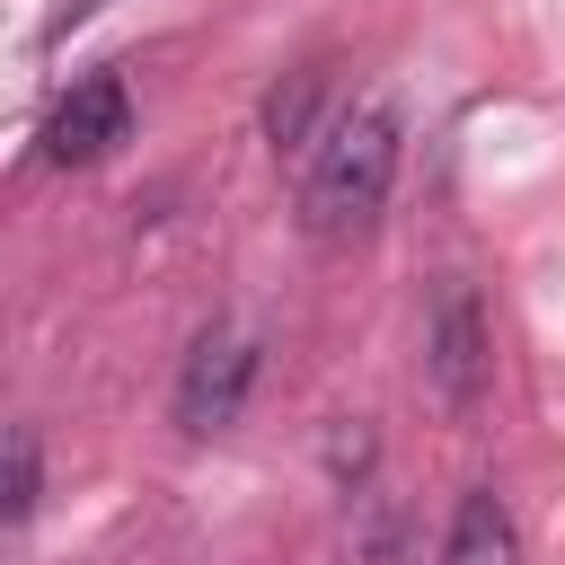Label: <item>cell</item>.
I'll list each match as a JSON object with an SVG mask.
<instances>
[{"mask_svg": "<svg viewBox=\"0 0 565 565\" xmlns=\"http://www.w3.org/2000/svg\"><path fill=\"white\" fill-rule=\"evenodd\" d=\"M247 388H256V335L212 327V335H194V353L177 371V424L185 433H230Z\"/></svg>", "mask_w": 565, "mask_h": 565, "instance_id": "obj_3", "label": "cell"}, {"mask_svg": "<svg viewBox=\"0 0 565 565\" xmlns=\"http://www.w3.org/2000/svg\"><path fill=\"white\" fill-rule=\"evenodd\" d=\"M397 185V115L371 97V106H344L318 141H309V177H300V230L309 238H344V230H371L380 203Z\"/></svg>", "mask_w": 565, "mask_h": 565, "instance_id": "obj_1", "label": "cell"}, {"mask_svg": "<svg viewBox=\"0 0 565 565\" xmlns=\"http://www.w3.org/2000/svg\"><path fill=\"white\" fill-rule=\"evenodd\" d=\"M424 380H433V397H441L450 415H468V406H477V388H486V318H477V291H468V282H450V291L433 300Z\"/></svg>", "mask_w": 565, "mask_h": 565, "instance_id": "obj_4", "label": "cell"}, {"mask_svg": "<svg viewBox=\"0 0 565 565\" xmlns=\"http://www.w3.org/2000/svg\"><path fill=\"white\" fill-rule=\"evenodd\" d=\"M35 486H44V468H35V424H9V530L35 512Z\"/></svg>", "mask_w": 565, "mask_h": 565, "instance_id": "obj_7", "label": "cell"}, {"mask_svg": "<svg viewBox=\"0 0 565 565\" xmlns=\"http://www.w3.org/2000/svg\"><path fill=\"white\" fill-rule=\"evenodd\" d=\"M97 9H106V0H53V18H44V44H62L71 26H88Z\"/></svg>", "mask_w": 565, "mask_h": 565, "instance_id": "obj_8", "label": "cell"}, {"mask_svg": "<svg viewBox=\"0 0 565 565\" xmlns=\"http://www.w3.org/2000/svg\"><path fill=\"white\" fill-rule=\"evenodd\" d=\"M318 88H327L318 71H291V88L265 97V141H274V150H300V141H309V124H318Z\"/></svg>", "mask_w": 565, "mask_h": 565, "instance_id": "obj_6", "label": "cell"}, {"mask_svg": "<svg viewBox=\"0 0 565 565\" xmlns=\"http://www.w3.org/2000/svg\"><path fill=\"white\" fill-rule=\"evenodd\" d=\"M441 565H521V530H512V512H503V494H494V486L459 494L450 539H441Z\"/></svg>", "mask_w": 565, "mask_h": 565, "instance_id": "obj_5", "label": "cell"}, {"mask_svg": "<svg viewBox=\"0 0 565 565\" xmlns=\"http://www.w3.org/2000/svg\"><path fill=\"white\" fill-rule=\"evenodd\" d=\"M115 141H132V88H124V71H88L53 97V115L35 132V159L44 168H97Z\"/></svg>", "mask_w": 565, "mask_h": 565, "instance_id": "obj_2", "label": "cell"}]
</instances>
